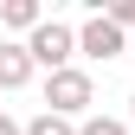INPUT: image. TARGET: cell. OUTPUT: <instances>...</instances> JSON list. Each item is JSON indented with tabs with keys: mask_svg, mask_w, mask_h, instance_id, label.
Returning a JSON list of instances; mask_svg holds the SVG:
<instances>
[{
	"mask_svg": "<svg viewBox=\"0 0 135 135\" xmlns=\"http://www.w3.org/2000/svg\"><path fill=\"white\" fill-rule=\"evenodd\" d=\"M90 97H97V84H90V71H77V64L45 77V109H52V116H64V122L90 109Z\"/></svg>",
	"mask_w": 135,
	"mask_h": 135,
	"instance_id": "cell-1",
	"label": "cell"
},
{
	"mask_svg": "<svg viewBox=\"0 0 135 135\" xmlns=\"http://www.w3.org/2000/svg\"><path fill=\"white\" fill-rule=\"evenodd\" d=\"M26 52H32V64H45V71H71V52H77V32L64 26V20H45L39 32L26 39Z\"/></svg>",
	"mask_w": 135,
	"mask_h": 135,
	"instance_id": "cell-2",
	"label": "cell"
},
{
	"mask_svg": "<svg viewBox=\"0 0 135 135\" xmlns=\"http://www.w3.org/2000/svg\"><path fill=\"white\" fill-rule=\"evenodd\" d=\"M77 52H84V58H122L129 39H122V26H116L109 13H90L84 32H77Z\"/></svg>",
	"mask_w": 135,
	"mask_h": 135,
	"instance_id": "cell-3",
	"label": "cell"
},
{
	"mask_svg": "<svg viewBox=\"0 0 135 135\" xmlns=\"http://www.w3.org/2000/svg\"><path fill=\"white\" fill-rule=\"evenodd\" d=\"M32 71H39V64H32V52H26V45H7V39H0V90L32 84Z\"/></svg>",
	"mask_w": 135,
	"mask_h": 135,
	"instance_id": "cell-4",
	"label": "cell"
},
{
	"mask_svg": "<svg viewBox=\"0 0 135 135\" xmlns=\"http://www.w3.org/2000/svg\"><path fill=\"white\" fill-rule=\"evenodd\" d=\"M0 20H7L13 32H26V39H32V32L45 26V13H39V0H0Z\"/></svg>",
	"mask_w": 135,
	"mask_h": 135,
	"instance_id": "cell-5",
	"label": "cell"
},
{
	"mask_svg": "<svg viewBox=\"0 0 135 135\" xmlns=\"http://www.w3.org/2000/svg\"><path fill=\"white\" fill-rule=\"evenodd\" d=\"M26 135H77V122H64V116L45 109V116H32V122H26Z\"/></svg>",
	"mask_w": 135,
	"mask_h": 135,
	"instance_id": "cell-6",
	"label": "cell"
},
{
	"mask_svg": "<svg viewBox=\"0 0 135 135\" xmlns=\"http://www.w3.org/2000/svg\"><path fill=\"white\" fill-rule=\"evenodd\" d=\"M77 135H129V122H116V116H90Z\"/></svg>",
	"mask_w": 135,
	"mask_h": 135,
	"instance_id": "cell-7",
	"label": "cell"
},
{
	"mask_svg": "<svg viewBox=\"0 0 135 135\" xmlns=\"http://www.w3.org/2000/svg\"><path fill=\"white\" fill-rule=\"evenodd\" d=\"M109 20L129 32V26H135V0H109Z\"/></svg>",
	"mask_w": 135,
	"mask_h": 135,
	"instance_id": "cell-8",
	"label": "cell"
},
{
	"mask_svg": "<svg viewBox=\"0 0 135 135\" xmlns=\"http://www.w3.org/2000/svg\"><path fill=\"white\" fill-rule=\"evenodd\" d=\"M0 135H26V129H20V122H13V116H0Z\"/></svg>",
	"mask_w": 135,
	"mask_h": 135,
	"instance_id": "cell-9",
	"label": "cell"
},
{
	"mask_svg": "<svg viewBox=\"0 0 135 135\" xmlns=\"http://www.w3.org/2000/svg\"><path fill=\"white\" fill-rule=\"evenodd\" d=\"M129 103H135V97H129Z\"/></svg>",
	"mask_w": 135,
	"mask_h": 135,
	"instance_id": "cell-10",
	"label": "cell"
}]
</instances>
